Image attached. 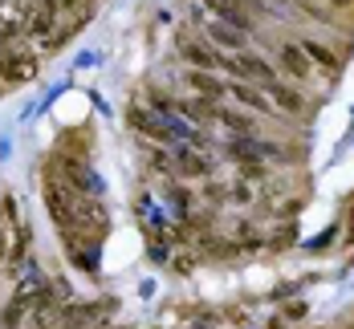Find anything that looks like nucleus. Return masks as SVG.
Here are the masks:
<instances>
[{
	"label": "nucleus",
	"mask_w": 354,
	"mask_h": 329,
	"mask_svg": "<svg viewBox=\"0 0 354 329\" xmlns=\"http://www.w3.org/2000/svg\"><path fill=\"white\" fill-rule=\"evenodd\" d=\"M37 77V57L33 53H17V49H4L0 53V86H21Z\"/></svg>",
	"instance_id": "1"
},
{
	"label": "nucleus",
	"mask_w": 354,
	"mask_h": 329,
	"mask_svg": "<svg viewBox=\"0 0 354 329\" xmlns=\"http://www.w3.org/2000/svg\"><path fill=\"white\" fill-rule=\"evenodd\" d=\"M127 122L135 126V130H142L147 139H159V143H171L179 130L163 118V114H151V110H142V106H131L127 110Z\"/></svg>",
	"instance_id": "2"
},
{
	"label": "nucleus",
	"mask_w": 354,
	"mask_h": 329,
	"mask_svg": "<svg viewBox=\"0 0 354 329\" xmlns=\"http://www.w3.org/2000/svg\"><path fill=\"white\" fill-rule=\"evenodd\" d=\"M179 49H183V57H187L192 66H200V70L228 66V57H220V53H216V49H208L204 41H192V37H183V41H179Z\"/></svg>",
	"instance_id": "3"
},
{
	"label": "nucleus",
	"mask_w": 354,
	"mask_h": 329,
	"mask_svg": "<svg viewBox=\"0 0 354 329\" xmlns=\"http://www.w3.org/2000/svg\"><path fill=\"white\" fill-rule=\"evenodd\" d=\"M57 0H37V8L29 12V37H53V25H57Z\"/></svg>",
	"instance_id": "4"
},
{
	"label": "nucleus",
	"mask_w": 354,
	"mask_h": 329,
	"mask_svg": "<svg viewBox=\"0 0 354 329\" xmlns=\"http://www.w3.org/2000/svg\"><path fill=\"white\" fill-rule=\"evenodd\" d=\"M228 70L236 73V77H261V81L273 86V70H269L261 57H252V53H236V57H228Z\"/></svg>",
	"instance_id": "5"
},
{
	"label": "nucleus",
	"mask_w": 354,
	"mask_h": 329,
	"mask_svg": "<svg viewBox=\"0 0 354 329\" xmlns=\"http://www.w3.org/2000/svg\"><path fill=\"white\" fill-rule=\"evenodd\" d=\"M208 37H212V45H220V49L245 53V33L232 29V25H224V21H212V25H208Z\"/></svg>",
	"instance_id": "6"
},
{
	"label": "nucleus",
	"mask_w": 354,
	"mask_h": 329,
	"mask_svg": "<svg viewBox=\"0 0 354 329\" xmlns=\"http://www.w3.org/2000/svg\"><path fill=\"white\" fill-rule=\"evenodd\" d=\"M281 66L293 73V77H310V57H306L301 45H285L281 49Z\"/></svg>",
	"instance_id": "7"
},
{
	"label": "nucleus",
	"mask_w": 354,
	"mask_h": 329,
	"mask_svg": "<svg viewBox=\"0 0 354 329\" xmlns=\"http://www.w3.org/2000/svg\"><path fill=\"white\" fill-rule=\"evenodd\" d=\"M192 86H196V94H204V98H220V94H224V86L216 81L212 73H204V70L192 73Z\"/></svg>",
	"instance_id": "8"
},
{
	"label": "nucleus",
	"mask_w": 354,
	"mask_h": 329,
	"mask_svg": "<svg viewBox=\"0 0 354 329\" xmlns=\"http://www.w3.org/2000/svg\"><path fill=\"white\" fill-rule=\"evenodd\" d=\"M269 94H273V102H281V110H289V114H297L301 110V94H293V90H285V86H269Z\"/></svg>",
	"instance_id": "9"
},
{
	"label": "nucleus",
	"mask_w": 354,
	"mask_h": 329,
	"mask_svg": "<svg viewBox=\"0 0 354 329\" xmlns=\"http://www.w3.org/2000/svg\"><path fill=\"white\" fill-rule=\"evenodd\" d=\"M301 49H306V57H314L318 66H326V70H338V57H334V53H330L326 45H318V41H306Z\"/></svg>",
	"instance_id": "10"
},
{
	"label": "nucleus",
	"mask_w": 354,
	"mask_h": 329,
	"mask_svg": "<svg viewBox=\"0 0 354 329\" xmlns=\"http://www.w3.org/2000/svg\"><path fill=\"white\" fill-rule=\"evenodd\" d=\"M179 110H183L187 118H196V122H204V118H212V114H216L208 98H192V102H179Z\"/></svg>",
	"instance_id": "11"
},
{
	"label": "nucleus",
	"mask_w": 354,
	"mask_h": 329,
	"mask_svg": "<svg viewBox=\"0 0 354 329\" xmlns=\"http://www.w3.org/2000/svg\"><path fill=\"white\" fill-rule=\"evenodd\" d=\"M179 163H183L187 175H208V159L196 154V150H179Z\"/></svg>",
	"instance_id": "12"
},
{
	"label": "nucleus",
	"mask_w": 354,
	"mask_h": 329,
	"mask_svg": "<svg viewBox=\"0 0 354 329\" xmlns=\"http://www.w3.org/2000/svg\"><path fill=\"white\" fill-rule=\"evenodd\" d=\"M232 98H236V102H245L248 110H269V102H265L257 90H248V86H232Z\"/></svg>",
	"instance_id": "13"
},
{
	"label": "nucleus",
	"mask_w": 354,
	"mask_h": 329,
	"mask_svg": "<svg viewBox=\"0 0 354 329\" xmlns=\"http://www.w3.org/2000/svg\"><path fill=\"white\" fill-rule=\"evenodd\" d=\"M57 8L73 12V21H77V25H82V21L90 17V0H57Z\"/></svg>",
	"instance_id": "14"
},
{
	"label": "nucleus",
	"mask_w": 354,
	"mask_h": 329,
	"mask_svg": "<svg viewBox=\"0 0 354 329\" xmlns=\"http://www.w3.org/2000/svg\"><path fill=\"white\" fill-rule=\"evenodd\" d=\"M220 122H224L228 130H241V134H248V130H252V126H248V118L232 114V110H220Z\"/></svg>",
	"instance_id": "15"
},
{
	"label": "nucleus",
	"mask_w": 354,
	"mask_h": 329,
	"mask_svg": "<svg viewBox=\"0 0 354 329\" xmlns=\"http://www.w3.org/2000/svg\"><path fill=\"white\" fill-rule=\"evenodd\" d=\"M155 171H171V159L167 154H155Z\"/></svg>",
	"instance_id": "16"
},
{
	"label": "nucleus",
	"mask_w": 354,
	"mask_h": 329,
	"mask_svg": "<svg viewBox=\"0 0 354 329\" xmlns=\"http://www.w3.org/2000/svg\"><path fill=\"white\" fill-rule=\"evenodd\" d=\"M8 256V240H4V232H0V260Z\"/></svg>",
	"instance_id": "17"
},
{
	"label": "nucleus",
	"mask_w": 354,
	"mask_h": 329,
	"mask_svg": "<svg viewBox=\"0 0 354 329\" xmlns=\"http://www.w3.org/2000/svg\"><path fill=\"white\" fill-rule=\"evenodd\" d=\"M326 4H334V8H346V4H354V0H326Z\"/></svg>",
	"instance_id": "18"
},
{
	"label": "nucleus",
	"mask_w": 354,
	"mask_h": 329,
	"mask_svg": "<svg viewBox=\"0 0 354 329\" xmlns=\"http://www.w3.org/2000/svg\"><path fill=\"white\" fill-rule=\"evenodd\" d=\"M90 4H94V0H90Z\"/></svg>",
	"instance_id": "19"
}]
</instances>
